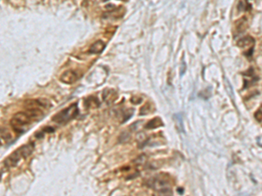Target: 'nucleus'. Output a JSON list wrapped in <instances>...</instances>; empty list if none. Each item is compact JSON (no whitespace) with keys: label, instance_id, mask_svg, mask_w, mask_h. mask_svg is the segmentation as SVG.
Segmentation results:
<instances>
[{"label":"nucleus","instance_id":"8","mask_svg":"<svg viewBox=\"0 0 262 196\" xmlns=\"http://www.w3.org/2000/svg\"><path fill=\"white\" fill-rule=\"evenodd\" d=\"M163 120L161 119V118L159 117H156L154 119H152L151 120H149V122L145 125L144 128L145 129H155L157 128L159 126H163Z\"/></svg>","mask_w":262,"mask_h":196},{"label":"nucleus","instance_id":"11","mask_svg":"<svg viewBox=\"0 0 262 196\" xmlns=\"http://www.w3.org/2000/svg\"><path fill=\"white\" fill-rule=\"evenodd\" d=\"M12 136L11 134V132L6 129V128H1V140L2 142H9L10 140H12Z\"/></svg>","mask_w":262,"mask_h":196},{"label":"nucleus","instance_id":"15","mask_svg":"<svg viewBox=\"0 0 262 196\" xmlns=\"http://www.w3.org/2000/svg\"><path fill=\"white\" fill-rule=\"evenodd\" d=\"M142 102V98H138V97H133L131 98V103L135 104V105H137V104H140Z\"/></svg>","mask_w":262,"mask_h":196},{"label":"nucleus","instance_id":"3","mask_svg":"<svg viewBox=\"0 0 262 196\" xmlns=\"http://www.w3.org/2000/svg\"><path fill=\"white\" fill-rule=\"evenodd\" d=\"M33 121L32 118L26 112H19L15 113L12 118L10 124L14 130V132L18 133H23L27 131L30 125Z\"/></svg>","mask_w":262,"mask_h":196},{"label":"nucleus","instance_id":"7","mask_svg":"<svg viewBox=\"0 0 262 196\" xmlns=\"http://www.w3.org/2000/svg\"><path fill=\"white\" fill-rule=\"evenodd\" d=\"M105 46H106L105 43L101 41V40H98V41L94 43L92 45L90 46V48L88 50V52L93 53V54H98V53H100L103 51V49L105 48Z\"/></svg>","mask_w":262,"mask_h":196},{"label":"nucleus","instance_id":"1","mask_svg":"<svg viewBox=\"0 0 262 196\" xmlns=\"http://www.w3.org/2000/svg\"><path fill=\"white\" fill-rule=\"evenodd\" d=\"M34 149V144L30 142L26 145H23L19 148L16 149L14 152L8 156L4 161L5 168H11L17 166L22 159H26L32 154Z\"/></svg>","mask_w":262,"mask_h":196},{"label":"nucleus","instance_id":"5","mask_svg":"<svg viewBox=\"0 0 262 196\" xmlns=\"http://www.w3.org/2000/svg\"><path fill=\"white\" fill-rule=\"evenodd\" d=\"M80 77V74L76 70H66L60 75V81L65 84H73Z\"/></svg>","mask_w":262,"mask_h":196},{"label":"nucleus","instance_id":"6","mask_svg":"<svg viewBox=\"0 0 262 196\" xmlns=\"http://www.w3.org/2000/svg\"><path fill=\"white\" fill-rule=\"evenodd\" d=\"M254 38L251 36H247L242 38L238 42V45L242 49H253V46L254 45Z\"/></svg>","mask_w":262,"mask_h":196},{"label":"nucleus","instance_id":"13","mask_svg":"<svg viewBox=\"0 0 262 196\" xmlns=\"http://www.w3.org/2000/svg\"><path fill=\"white\" fill-rule=\"evenodd\" d=\"M87 102L85 103V105L87 107L90 108V107H96V106H99L100 102L98 100V98L96 97H90V98H87V99L86 100Z\"/></svg>","mask_w":262,"mask_h":196},{"label":"nucleus","instance_id":"14","mask_svg":"<svg viewBox=\"0 0 262 196\" xmlns=\"http://www.w3.org/2000/svg\"><path fill=\"white\" fill-rule=\"evenodd\" d=\"M129 133H127V132H123V133H121L120 137H119V140H120L121 142H125L127 141L128 139H129Z\"/></svg>","mask_w":262,"mask_h":196},{"label":"nucleus","instance_id":"12","mask_svg":"<svg viewBox=\"0 0 262 196\" xmlns=\"http://www.w3.org/2000/svg\"><path fill=\"white\" fill-rule=\"evenodd\" d=\"M154 110L153 105H151L149 102H147L145 105H143V106L141 107L140 109V115H147L150 112H152V111Z\"/></svg>","mask_w":262,"mask_h":196},{"label":"nucleus","instance_id":"10","mask_svg":"<svg viewBox=\"0 0 262 196\" xmlns=\"http://www.w3.org/2000/svg\"><path fill=\"white\" fill-rule=\"evenodd\" d=\"M103 98L107 103H111L114 100L115 98V92L111 90H105L103 92Z\"/></svg>","mask_w":262,"mask_h":196},{"label":"nucleus","instance_id":"4","mask_svg":"<svg viewBox=\"0 0 262 196\" xmlns=\"http://www.w3.org/2000/svg\"><path fill=\"white\" fill-rule=\"evenodd\" d=\"M79 114V108L77 103L72 104L68 107L65 108L63 110H61L60 112L56 113L53 118L52 120L54 121L57 124L62 125V124H66L68 121H70L72 119H75Z\"/></svg>","mask_w":262,"mask_h":196},{"label":"nucleus","instance_id":"9","mask_svg":"<svg viewBox=\"0 0 262 196\" xmlns=\"http://www.w3.org/2000/svg\"><path fill=\"white\" fill-rule=\"evenodd\" d=\"M247 19L245 17L240 18V19H239L235 24L236 31L238 32H243L247 29Z\"/></svg>","mask_w":262,"mask_h":196},{"label":"nucleus","instance_id":"2","mask_svg":"<svg viewBox=\"0 0 262 196\" xmlns=\"http://www.w3.org/2000/svg\"><path fill=\"white\" fill-rule=\"evenodd\" d=\"M147 185L163 194H170L172 193L170 180L167 175L163 174L150 178L147 181Z\"/></svg>","mask_w":262,"mask_h":196}]
</instances>
